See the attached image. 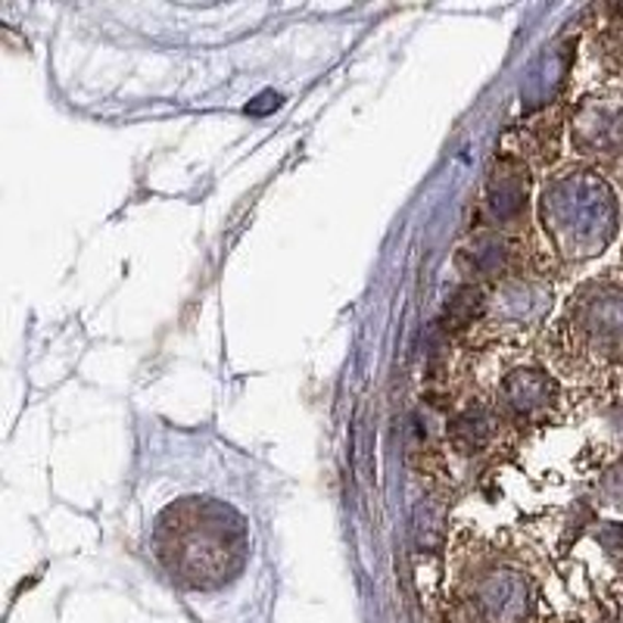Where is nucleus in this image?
Wrapping results in <instances>:
<instances>
[{
  "label": "nucleus",
  "mask_w": 623,
  "mask_h": 623,
  "mask_svg": "<svg viewBox=\"0 0 623 623\" xmlns=\"http://www.w3.org/2000/svg\"><path fill=\"white\" fill-rule=\"evenodd\" d=\"M551 216L555 228L568 234L570 247H589V253L602 247L614 231V203L605 184L595 178L558 184V190L551 194Z\"/></svg>",
  "instance_id": "1"
}]
</instances>
